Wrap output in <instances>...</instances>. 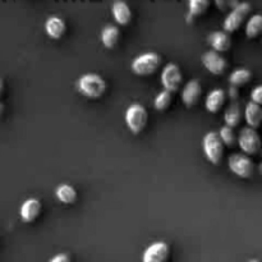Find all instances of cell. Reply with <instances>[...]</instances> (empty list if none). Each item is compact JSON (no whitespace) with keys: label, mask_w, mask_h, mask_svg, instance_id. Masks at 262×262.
<instances>
[{"label":"cell","mask_w":262,"mask_h":262,"mask_svg":"<svg viewBox=\"0 0 262 262\" xmlns=\"http://www.w3.org/2000/svg\"><path fill=\"white\" fill-rule=\"evenodd\" d=\"M78 90L90 99H97L106 91V82L99 74L87 73L78 79Z\"/></svg>","instance_id":"6da1fadb"},{"label":"cell","mask_w":262,"mask_h":262,"mask_svg":"<svg viewBox=\"0 0 262 262\" xmlns=\"http://www.w3.org/2000/svg\"><path fill=\"white\" fill-rule=\"evenodd\" d=\"M202 148H204V154L207 160L214 165H219L224 159L225 145L217 132L211 130L205 135L204 140H202Z\"/></svg>","instance_id":"7a4b0ae2"},{"label":"cell","mask_w":262,"mask_h":262,"mask_svg":"<svg viewBox=\"0 0 262 262\" xmlns=\"http://www.w3.org/2000/svg\"><path fill=\"white\" fill-rule=\"evenodd\" d=\"M161 64V58L158 53H145L133 59L130 68L137 76H150L155 73Z\"/></svg>","instance_id":"3957f363"},{"label":"cell","mask_w":262,"mask_h":262,"mask_svg":"<svg viewBox=\"0 0 262 262\" xmlns=\"http://www.w3.org/2000/svg\"><path fill=\"white\" fill-rule=\"evenodd\" d=\"M147 119V110L143 105L138 104V102L129 105V107L125 112V123H127L128 128L133 135H138L145 129Z\"/></svg>","instance_id":"277c9868"},{"label":"cell","mask_w":262,"mask_h":262,"mask_svg":"<svg viewBox=\"0 0 262 262\" xmlns=\"http://www.w3.org/2000/svg\"><path fill=\"white\" fill-rule=\"evenodd\" d=\"M228 165L229 169L241 178H251L255 171V164L252 159L246 154H233L228 159Z\"/></svg>","instance_id":"5b68a950"},{"label":"cell","mask_w":262,"mask_h":262,"mask_svg":"<svg viewBox=\"0 0 262 262\" xmlns=\"http://www.w3.org/2000/svg\"><path fill=\"white\" fill-rule=\"evenodd\" d=\"M238 145L246 155H253L261 150L262 141L257 130L251 127H245L238 136Z\"/></svg>","instance_id":"8992f818"},{"label":"cell","mask_w":262,"mask_h":262,"mask_svg":"<svg viewBox=\"0 0 262 262\" xmlns=\"http://www.w3.org/2000/svg\"><path fill=\"white\" fill-rule=\"evenodd\" d=\"M251 13V4L250 3H239L237 7L232 9V12L228 14V17L224 19L223 27L225 32H234L241 26L245 23L246 18Z\"/></svg>","instance_id":"52a82bcc"},{"label":"cell","mask_w":262,"mask_h":262,"mask_svg":"<svg viewBox=\"0 0 262 262\" xmlns=\"http://www.w3.org/2000/svg\"><path fill=\"white\" fill-rule=\"evenodd\" d=\"M182 82H183V76H182L181 68L174 63L166 64L165 68L161 72V83H163L164 90L173 94L181 89Z\"/></svg>","instance_id":"ba28073f"},{"label":"cell","mask_w":262,"mask_h":262,"mask_svg":"<svg viewBox=\"0 0 262 262\" xmlns=\"http://www.w3.org/2000/svg\"><path fill=\"white\" fill-rule=\"evenodd\" d=\"M201 60L205 68H206L210 73L216 74V76H220V74L224 73L228 68L227 59H225L222 54L217 53V51H206V53L202 54Z\"/></svg>","instance_id":"9c48e42d"},{"label":"cell","mask_w":262,"mask_h":262,"mask_svg":"<svg viewBox=\"0 0 262 262\" xmlns=\"http://www.w3.org/2000/svg\"><path fill=\"white\" fill-rule=\"evenodd\" d=\"M170 248L165 242H155L148 246L143 252L142 262H168Z\"/></svg>","instance_id":"30bf717a"},{"label":"cell","mask_w":262,"mask_h":262,"mask_svg":"<svg viewBox=\"0 0 262 262\" xmlns=\"http://www.w3.org/2000/svg\"><path fill=\"white\" fill-rule=\"evenodd\" d=\"M202 96V86L199 79H191L182 90V101L186 106H194Z\"/></svg>","instance_id":"8fae6325"},{"label":"cell","mask_w":262,"mask_h":262,"mask_svg":"<svg viewBox=\"0 0 262 262\" xmlns=\"http://www.w3.org/2000/svg\"><path fill=\"white\" fill-rule=\"evenodd\" d=\"M42 205L38 199H28L22 204L19 209L20 219L25 223H33L41 214Z\"/></svg>","instance_id":"7c38bea8"},{"label":"cell","mask_w":262,"mask_h":262,"mask_svg":"<svg viewBox=\"0 0 262 262\" xmlns=\"http://www.w3.org/2000/svg\"><path fill=\"white\" fill-rule=\"evenodd\" d=\"M209 43L214 51L224 53V51L229 50L232 46V38H230L229 33L225 31H215L209 36Z\"/></svg>","instance_id":"4fadbf2b"},{"label":"cell","mask_w":262,"mask_h":262,"mask_svg":"<svg viewBox=\"0 0 262 262\" xmlns=\"http://www.w3.org/2000/svg\"><path fill=\"white\" fill-rule=\"evenodd\" d=\"M225 101H227V92L223 89H215L209 92L205 105L210 113H217L223 109Z\"/></svg>","instance_id":"5bb4252c"},{"label":"cell","mask_w":262,"mask_h":262,"mask_svg":"<svg viewBox=\"0 0 262 262\" xmlns=\"http://www.w3.org/2000/svg\"><path fill=\"white\" fill-rule=\"evenodd\" d=\"M45 31L51 38H60L66 33L67 25L64 19L56 15H51L45 22Z\"/></svg>","instance_id":"9a60e30c"},{"label":"cell","mask_w":262,"mask_h":262,"mask_svg":"<svg viewBox=\"0 0 262 262\" xmlns=\"http://www.w3.org/2000/svg\"><path fill=\"white\" fill-rule=\"evenodd\" d=\"M245 118L246 122H247L248 127L258 128L262 123V106L258 104H255V102L250 101L247 105H246L245 109Z\"/></svg>","instance_id":"2e32d148"},{"label":"cell","mask_w":262,"mask_h":262,"mask_svg":"<svg viewBox=\"0 0 262 262\" xmlns=\"http://www.w3.org/2000/svg\"><path fill=\"white\" fill-rule=\"evenodd\" d=\"M112 13L119 25L125 26L132 19V10L125 2H115L112 5Z\"/></svg>","instance_id":"e0dca14e"},{"label":"cell","mask_w":262,"mask_h":262,"mask_svg":"<svg viewBox=\"0 0 262 262\" xmlns=\"http://www.w3.org/2000/svg\"><path fill=\"white\" fill-rule=\"evenodd\" d=\"M120 32L119 28L114 25L105 26L101 30V42L105 48L113 49L117 46L118 41H119Z\"/></svg>","instance_id":"ac0fdd59"},{"label":"cell","mask_w":262,"mask_h":262,"mask_svg":"<svg viewBox=\"0 0 262 262\" xmlns=\"http://www.w3.org/2000/svg\"><path fill=\"white\" fill-rule=\"evenodd\" d=\"M224 120L225 125L228 127H237L242 120V110H241V105L238 101H232V104L227 107L224 113Z\"/></svg>","instance_id":"d6986e66"},{"label":"cell","mask_w":262,"mask_h":262,"mask_svg":"<svg viewBox=\"0 0 262 262\" xmlns=\"http://www.w3.org/2000/svg\"><path fill=\"white\" fill-rule=\"evenodd\" d=\"M56 199L66 205H72L77 200V191L71 184H60L55 191Z\"/></svg>","instance_id":"ffe728a7"},{"label":"cell","mask_w":262,"mask_h":262,"mask_svg":"<svg viewBox=\"0 0 262 262\" xmlns=\"http://www.w3.org/2000/svg\"><path fill=\"white\" fill-rule=\"evenodd\" d=\"M252 78V72L247 68H238L235 71L232 72L229 77V82L230 86L234 87H241L247 84L248 82L251 81Z\"/></svg>","instance_id":"44dd1931"},{"label":"cell","mask_w":262,"mask_h":262,"mask_svg":"<svg viewBox=\"0 0 262 262\" xmlns=\"http://www.w3.org/2000/svg\"><path fill=\"white\" fill-rule=\"evenodd\" d=\"M262 32V14H253L246 25V35L250 38L257 37Z\"/></svg>","instance_id":"7402d4cb"},{"label":"cell","mask_w":262,"mask_h":262,"mask_svg":"<svg viewBox=\"0 0 262 262\" xmlns=\"http://www.w3.org/2000/svg\"><path fill=\"white\" fill-rule=\"evenodd\" d=\"M219 136L223 142H224V145L228 146V147H233L238 142V137L235 136L234 129L232 127H228V125L220 128Z\"/></svg>","instance_id":"603a6c76"},{"label":"cell","mask_w":262,"mask_h":262,"mask_svg":"<svg viewBox=\"0 0 262 262\" xmlns=\"http://www.w3.org/2000/svg\"><path fill=\"white\" fill-rule=\"evenodd\" d=\"M171 100H173V94L166 91V90H164V91H161L160 94L156 96L154 105H155V107L158 110L164 112V110H166L171 105Z\"/></svg>","instance_id":"cb8c5ba5"},{"label":"cell","mask_w":262,"mask_h":262,"mask_svg":"<svg viewBox=\"0 0 262 262\" xmlns=\"http://www.w3.org/2000/svg\"><path fill=\"white\" fill-rule=\"evenodd\" d=\"M210 7L209 0H191L189 2V17L204 14Z\"/></svg>","instance_id":"d4e9b609"},{"label":"cell","mask_w":262,"mask_h":262,"mask_svg":"<svg viewBox=\"0 0 262 262\" xmlns=\"http://www.w3.org/2000/svg\"><path fill=\"white\" fill-rule=\"evenodd\" d=\"M251 101L255 102V104L262 105V84L252 90V92H251Z\"/></svg>","instance_id":"484cf974"},{"label":"cell","mask_w":262,"mask_h":262,"mask_svg":"<svg viewBox=\"0 0 262 262\" xmlns=\"http://www.w3.org/2000/svg\"><path fill=\"white\" fill-rule=\"evenodd\" d=\"M49 262H71V257L67 253H58Z\"/></svg>","instance_id":"4316f807"},{"label":"cell","mask_w":262,"mask_h":262,"mask_svg":"<svg viewBox=\"0 0 262 262\" xmlns=\"http://www.w3.org/2000/svg\"><path fill=\"white\" fill-rule=\"evenodd\" d=\"M230 95H232V100L234 101L235 97H238V87H234V86H230Z\"/></svg>","instance_id":"83f0119b"},{"label":"cell","mask_w":262,"mask_h":262,"mask_svg":"<svg viewBox=\"0 0 262 262\" xmlns=\"http://www.w3.org/2000/svg\"><path fill=\"white\" fill-rule=\"evenodd\" d=\"M250 262H258V261H250Z\"/></svg>","instance_id":"f1b7e54d"}]
</instances>
